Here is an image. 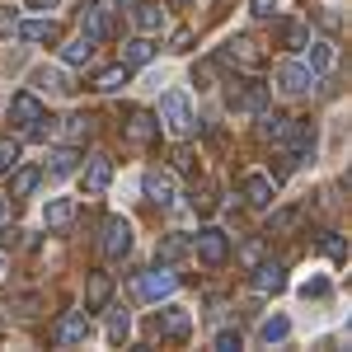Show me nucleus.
Here are the masks:
<instances>
[{"mask_svg": "<svg viewBox=\"0 0 352 352\" xmlns=\"http://www.w3.org/2000/svg\"><path fill=\"white\" fill-rule=\"evenodd\" d=\"M221 66H235V71H258L263 66V56H258V47H254V38H226L217 52Z\"/></svg>", "mask_w": 352, "mask_h": 352, "instance_id": "obj_1", "label": "nucleus"}, {"mask_svg": "<svg viewBox=\"0 0 352 352\" xmlns=\"http://www.w3.org/2000/svg\"><path fill=\"white\" fill-rule=\"evenodd\" d=\"M192 249H197V258H202L207 268H221V263H226V254H230V235L217 230V226H202V230H197V240H192Z\"/></svg>", "mask_w": 352, "mask_h": 352, "instance_id": "obj_2", "label": "nucleus"}, {"mask_svg": "<svg viewBox=\"0 0 352 352\" xmlns=\"http://www.w3.org/2000/svg\"><path fill=\"white\" fill-rule=\"evenodd\" d=\"M85 338H89V310H66L52 329V343L56 348H80Z\"/></svg>", "mask_w": 352, "mask_h": 352, "instance_id": "obj_3", "label": "nucleus"}, {"mask_svg": "<svg viewBox=\"0 0 352 352\" xmlns=\"http://www.w3.org/2000/svg\"><path fill=\"white\" fill-rule=\"evenodd\" d=\"M160 122L174 136H188L192 132V109H188V99H184L179 89H169V94L160 99Z\"/></svg>", "mask_w": 352, "mask_h": 352, "instance_id": "obj_4", "label": "nucleus"}, {"mask_svg": "<svg viewBox=\"0 0 352 352\" xmlns=\"http://www.w3.org/2000/svg\"><path fill=\"white\" fill-rule=\"evenodd\" d=\"M104 254L109 258H127L132 254V221H122V217H109L104 221Z\"/></svg>", "mask_w": 352, "mask_h": 352, "instance_id": "obj_5", "label": "nucleus"}, {"mask_svg": "<svg viewBox=\"0 0 352 352\" xmlns=\"http://www.w3.org/2000/svg\"><path fill=\"white\" fill-rule=\"evenodd\" d=\"M272 80H277L282 94H305V89L315 85V76H310V66H300V61H282V66L272 71Z\"/></svg>", "mask_w": 352, "mask_h": 352, "instance_id": "obj_6", "label": "nucleus"}, {"mask_svg": "<svg viewBox=\"0 0 352 352\" xmlns=\"http://www.w3.org/2000/svg\"><path fill=\"white\" fill-rule=\"evenodd\" d=\"M174 287H179V277H174L169 268H151V272H141V277H136V292H141V300H164Z\"/></svg>", "mask_w": 352, "mask_h": 352, "instance_id": "obj_7", "label": "nucleus"}, {"mask_svg": "<svg viewBox=\"0 0 352 352\" xmlns=\"http://www.w3.org/2000/svg\"><path fill=\"white\" fill-rule=\"evenodd\" d=\"M230 109H244V113H258L263 104H268V85H258V80H240V85H230Z\"/></svg>", "mask_w": 352, "mask_h": 352, "instance_id": "obj_8", "label": "nucleus"}, {"mask_svg": "<svg viewBox=\"0 0 352 352\" xmlns=\"http://www.w3.org/2000/svg\"><path fill=\"white\" fill-rule=\"evenodd\" d=\"M188 329H192V315L184 305H164L160 315H155V333L160 338H188Z\"/></svg>", "mask_w": 352, "mask_h": 352, "instance_id": "obj_9", "label": "nucleus"}, {"mask_svg": "<svg viewBox=\"0 0 352 352\" xmlns=\"http://www.w3.org/2000/svg\"><path fill=\"white\" fill-rule=\"evenodd\" d=\"M146 197H151L155 207H169V202L179 197V179H174L169 169H151V174H146Z\"/></svg>", "mask_w": 352, "mask_h": 352, "instance_id": "obj_10", "label": "nucleus"}, {"mask_svg": "<svg viewBox=\"0 0 352 352\" xmlns=\"http://www.w3.org/2000/svg\"><path fill=\"white\" fill-rule=\"evenodd\" d=\"M287 287V263H254V292L258 296H277Z\"/></svg>", "mask_w": 352, "mask_h": 352, "instance_id": "obj_11", "label": "nucleus"}, {"mask_svg": "<svg viewBox=\"0 0 352 352\" xmlns=\"http://www.w3.org/2000/svg\"><path fill=\"white\" fill-rule=\"evenodd\" d=\"M113 184V160L109 155H89V164H85V192L94 197V192H104Z\"/></svg>", "mask_w": 352, "mask_h": 352, "instance_id": "obj_12", "label": "nucleus"}, {"mask_svg": "<svg viewBox=\"0 0 352 352\" xmlns=\"http://www.w3.org/2000/svg\"><path fill=\"white\" fill-rule=\"evenodd\" d=\"M38 118H43L38 94H14V99H10V122H14L19 132H28V122H38Z\"/></svg>", "mask_w": 352, "mask_h": 352, "instance_id": "obj_13", "label": "nucleus"}, {"mask_svg": "<svg viewBox=\"0 0 352 352\" xmlns=\"http://www.w3.org/2000/svg\"><path fill=\"white\" fill-rule=\"evenodd\" d=\"M258 136H263V141H277V146H287V136H292V118H287V113L258 109Z\"/></svg>", "mask_w": 352, "mask_h": 352, "instance_id": "obj_14", "label": "nucleus"}, {"mask_svg": "<svg viewBox=\"0 0 352 352\" xmlns=\"http://www.w3.org/2000/svg\"><path fill=\"white\" fill-rule=\"evenodd\" d=\"M244 202L249 207H272V179L268 174H244Z\"/></svg>", "mask_w": 352, "mask_h": 352, "instance_id": "obj_15", "label": "nucleus"}, {"mask_svg": "<svg viewBox=\"0 0 352 352\" xmlns=\"http://www.w3.org/2000/svg\"><path fill=\"white\" fill-rule=\"evenodd\" d=\"M71 221H76V202H71V197H52V202L43 207V226H47V230H66Z\"/></svg>", "mask_w": 352, "mask_h": 352, "instance_id": "obj_16", "label": "nucleus"}, {"mask_svg": "<svg viewBox=\"0 0 352 352\" xmlns=\"http://www.w3.org/2000/svg\"><path fill=\"white\" fill-rule=\"evenodd\" d=\"M113 296V277L109 272H89V287H85V310H104Z\"/></svg>", "mask_w": 352, "mask_h": 352, "instance_id": "obj_17", "label": "nucleus"}, {"mask_svg": "<svg viewBox=\"0 0 352 352\" xmlns=\"http://www.w3.org/2000/svg\"><path fill=\"white\" fill-rule=\"evenodd\" d=\"M80 24H85V33H89L94 43H99V38H109V33H113V19H109V10H104V5H85Z\"/></svg>", "mask_w": 352, "mask_h": 352, "instance_id": "obj_18", "label": "nucleus"}, {"mask_svg": "<svg viewBox=\"0 0 352 352\" xmlns=\"http://www.w3.org/2000/svg\"><path fill=\"white\" fill-rule=\"evenodd\" d=\"M287 141H296V155H292V164H310L315 160V127H305V122H292V136Z\"/></svg>", "mask_w": 352, "mask_h": 352, "instance_id": "obj_19", "label": "nucleus"}, {"mask_svg": "<svg viewBox=\"0 0 352 352\" xmlns=\"http://www.w3.org/2000/svg\"><path fill=\"white\" fill-rule=\"evenodd\" d=\"M14 33H19L24 43H56V24L52 19H24Z\"/></svg>", "mask_w": 352, "mask_h": 352, "instance_id": "obj_20", "label": "nucleus"}, {"mask_svg": "<svg viewBox=\"0 0 352 352\" xmlns=\"http://www.w3.org/2000/svg\"><path fill=\"white\" fill-rule=\"evenodd\" d=\"M89 56H94V38H89V33L61 43V61H66V66H80V61H89Z\"/></svg>", "mask_w": 352, "mask_h": 352, "instance_id": "obj_21", "label": "nucleus"}, {"mask_svg": "<svg viewBox=\"0 0 352 352\" xmlns=\"http://www.w3.org/2000/svg\"><path fill=\"white\" fill-rule=\"evenodd\" d=\"M127 80H132V66H109V71L94 76V89H99V94H118Z\"/></svg>", "mask_w": 352, "mask_h": 352, "instance_id": "obj_22", "label": "nucleus"}, {"mask_svg": "<svg viewBox=\"0 0 352 352\" xmlns=\"http://www.w3.org/2000/svg\"><path fill=\"white\" fill-rule=\"evenodd\" d=\"M151 56H155V43H151V38L141 33V38H132V43L122 47V66H146Z\"/></svg>", "mask_w": 352, "mask_h": 352, "instance_id": "obj_23", "label": "nucleus"}, {"mask_svg": "<svg viewBox=\"0 0 352 352\" xmlns=\"http://www.w3.org/2000/svg\"><path fill=\"white\" fill-rule=\"evenodd\" d=\"M155 132H160V118L132 113V122H127V136H132V141H155Z\"/></svg>", "mask_w": 352, "mask_h": 352, "instance_id": "obj_24", "label": "nucleus"}, {"mask_svg": "<svg viewBox=\"0 0 352 352\" xmlns=\"http://www.w3.org/2000/svg\"><path fill=\"white\" fill-rule=\"evenodd\" d=\"M132 19H136V28H141V33H155V28L164 24V10H160V5H151V0H141Z\"/></svg>", "mask_w": 352, "mask_h": 352, "instance_id": "obj_25", "label": "nucleus"}, {"mask_svg": "<svg viewBox=\"0 0 352 352\" xmlns=\"http://www.w3.org/2000/svg\"><path fill=\"white\" fill-rule=\"evenodd\" d=\"M38 179H43V174H38L33 164H24V169H14V179H10V197H28V192L38 188Z\"/></svg>", "mask_w": 352, "mask_h": 352, "instance_id": "obj_26", "label": "nucleus"}, {"mask_svg": "<svg viewBox=\"0 0 352 352\" xmlns=\"http://www.w3.org/2000/svg\"><path fill=\"white\" fill-rule=\"evenodd\" d=\"M305 47H310V76H324L333 66V47L329 43H305Z\"/></svg>", "mask_w": 352, "mask_h": 352, "instance_id": "obj_27", "label": "nucleus"}, {"mask_svg": "<svg viewBox=\"0 0 352 352\" xmlns=\"http://www.w3.org/2000/svg\"><path fill=\"white\" fill-rule=\"evenodd\" d=\"M66 136H71V141H89V136H94V118H89V113H71V118H66Z\"/></svg>", "mask_w": 352, "mask_h": 352, "instance_id": "obj_28", "label": "nucleus"}, {"mask_svg": "<svg viewBox=\"0 0 352 352\" xmlns=\"http://www.w3.org/2000/svg\"><path fill=\"white\" fill-rule=\"evenodd\" d=\"M47 169H52L56 179H61V174H71V169H76V164H80V155H76V151H71V146H61V151H52V155H47Z\"/></svg>", "mask_w": 352, "mask_h": 352, "instance_id": "obj_29", "label": "nucleus"}, {"mask_svg": "<svg viewBox=\"0 0 352 352\" xmlns=\"http://www.w3.org/2000/svg\"><path fill=\"white\" fill-rule=\"evenodd\" d=\"M184 254H188V235H164L160 240V263H174Z\"/></svg>", "mask_w": 352, "mask_h": 352, "instance_id": "obj_30", "label": "nucleus"}, {"mask_svg": "<svg viewBox=\"0 0 352 352\" xmlns=\"http://www.w3.org/2000/svg\"><path fill=\"white\" fill-rule=\"evenodd\" d=\"M287 333H292V320H282V315L263 320V329H258V338H263V343H282Z\"/></svg>", "mask_w": 352, "mask_h": 352, "instance_id": "obj_31", "label": "nucleus"}, {"mask_svg": "<svg viewBox=\"0 0 352 352\" xmlns=\"http://www.w3.org/2000/svg\"><path fill=\"white\" fill-rule=\"evenodd\" d=\"M127 333H132V315H127V310H113V320H109V343H127Z\"/></svg>", "mask_w": 352, "mask_h": 352, "instance_id": "obj_32", "label": "nucleus"}, {"mask_svg": "<svg viewBox=\"0 0 352 352\" xmlns=\"http://www.w3.org/2000/svg\"><path fill=\"white\" fill-rule=\"evenodd\" d=\"M305 43H310V28H305V24H282V47L300 52Z\"/></svg>", "mask_w": 352, "mask_h": 352, "instance_id": "obj_33", "label": "nucleus"}, {"mask_svg": "<svg viewBox=\"0 0 352 352\" xmlns=\"http://www.w3.org/2000/svg\"><path fill=\"white\" fill-rule=\"evenodd\" d=\"M324 254L343 263V258H348V240H343V235H333V230H324Z\"/></svg>", "mask_w": 352, "mask_h": 352, "instance_id": "obj_34", "label": "nucleus"}, {"mask_svg": "<svg viewBox=\"0 0 352 352\" xmlns=\"http://www.w3.org/2000/svg\"><path fill=\"white\" fill-rule=\"evenodd\" d=\"M38 80L47 85V89H56V94H71V89H76V85L66 80V76H61V71H43V76H38Z\"/></svg>", "mask_w": 352, "mask_h": 352, "instance_id": "obj_35", "label": "nucleus"}, {"mask_svg": "<svg viewBox=\"0 0 352 352\" xmlns=\"http://www.w3.org/2000/svg\"><path fill=\"white\" fill-rule=\"evenodd\" d=\"M296 221H300V212H296V207H287V212H277V217L268 221V230H292Z\"/></svg>", "mask_w": 352, "mask_h": 352, "instance_id": "obj_36", "label": "nucleus"}, {"mask_svg": "<svg viewBox=\"0 0 352 352\" xmlns=\"http://www.w3.org/2000/svg\"><path fill=\"white\" fill-rule=\"evenodd\" d=\"M14 28H19V10H10V5H5V10H0V38H10Z\"/></svg>", "mask_w": 352, "mask_h": 352, "instance_id": "obj_37", "label": "nucleus"}, {"mask_svg": "<svg viewBox=\"0 0 352 352\" xmlns=\"http://www.w3.org/2000/svg\"><path fill=\"white\" fill-rule=\"evenodd\" d=\"M19 164V146L14 141H0V169H14Z\"/></svg>", "mask_w": 352, "mask_h": 352, "instance_id": "obj_38", "label": "nucleus"}, {"mask_svg": "<svg viewBox=\"0 0 352 352\" xmlns=\"http://www.w3.org/2000/svg\"><path fill=\"white\" fill-rule=\"evenodd\" d=\"M217 348L221 352H235V348H240V333H235V329H221V333H217Z\"/></svg>", "mask_w": 352, "mask_h": 352, "instance_id": "obj_39", "label": "nucleus"}, {"mask_svg": "<svg viewBox=\"0 0 352 352\" xmlns=\"http://www.w3.org/2000/svg\"><path fill=\"white\" fill-rule=\"evenodd\" d=\"M192 207H197V212H202V217H207V212H212V207H217V197H212V188L192 192Z\"/></svg>", "mask_w": 352, "mask_h": 352, "instance_id": "obj_40", "label": "nucleus"}, {"mask_svg": "<svg viewBox=\"0 0 352 352\" xmlns=\"http://www.w3.org/2000/svg\"><path fill=\"white\" fill-rule=\"evenodd\" d=\"M324 292H329V282H324V277H310V282L300 287V296H305V300H310V296H324Z\"/></svg>", "mask_w": 352, "mask_h": 352, "instance_id": "obj_41", "label": "nucleus"}, {"mask_svg": "<svg viewBox=\"0 0 352 352\" xmlns=\"http://www.w3.org/2000/svg\"><path fill=\"white\" fill-rule=\"evenodd\" d=\"M240 258H244V263H249V268H254V263H258V258H263V240L244 244V249H240Z\"/></svg>", "mask_w": 352, "mask_h": 352, "instance_id": "obj_42", "label": "nucleus"}, {"mask_svg": "<svg viewBox=\"0 0 352 352\" xmlns=\"http://www.w3.org/2000/svg\"><path fill=\"white\" fill-rule=\"evenodd\" d=\"M169 47H174V52H188V47H192V33H188V28H179V33H174V43H169Z\"/></svg>", "mask_w": 352, "mask_h": 352, "instance_id": "obj_43", "label": "nucleus"}, {"mask_svg": "<svg viewBox=\"0 0 352 352\" xmlns=\"http://www.w3.org/2000/svg\"><path fill=\"white\" fill-rule=\"evenodd\" d=\"M249 10H254V14H258V19H268L272 10H277V0H249Z\"/></svg>", "mask_w": 352, "mask_h": 352, "instance_id": "obj_44", "label": "nucleus"}, {"mask_svg": "<svg viewBox=\"0 0 352 352\" xmlns=\"http://www.w3.org/2000/svg\"><path fill=\"white\" fill-rule=\"evenodd\" d=\"M174 164H179V169H188V164H192V151H188V146H179V151H174Z\"/></svg>", "mask_w": 352, "mask_h": 352, "instance_id": "obj_45", "label": "nucleus"}, {"mask_svg": "<svg viewBox=\"0 0 352 352\" xmlns=\"http://www.w3.org/2000/svg\"><path fill=\"white\" fill-rule=\"evenodd\" d=\"M19 244V230H0V249H14Z\"/></svg>", "mask_w": 352, "mask_h": 352, "instance_id": "obj_46", "label": "nucleus"}, {"mask_svg": "<svg viewBox=\"0 0 352 352\" xmlns=\"http://www.w3.org/2000/svg\"><path fill=\"white\" fill-rule=\"evenodd\" d=\"M56 0H28V10H52Z\"/></svg>", "mask_w": 352, "mask_h": 352, "instance_id": "obj_47", "label": "nucleus"}, {"mask_svg": "<svg viewBox=\"0 0 352 352\" xmlns=\"http://www.w3.org/2000/svg\"><path fill=\"white\" fill-rule=\"evenodd\" d=\"M0 226H5V197H0Z\"/></svg>", "mask_w": 352, "mask_h": 352, "instance_id": "obj_48", "label": "nucleus"}, {"mask_svg": "<svg viewBox=\"0 0 352 352\" xmlns=\"http://www.w3.org/2000/svg\"><path fill=\"white\" fill-rule=\"evenodd\" d=\"M174 5H184V0H174Z\"/></svg>", "mask_w": 352, "mask_h": 352, "instance_id": "obj_49", "label": "nucleus"}]
</instances>
